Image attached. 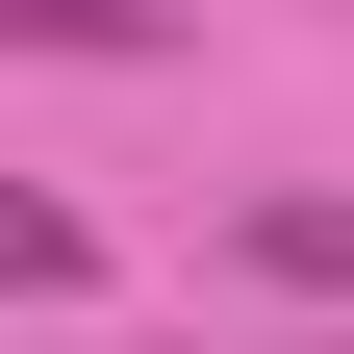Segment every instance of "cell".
I'll return each mask as SVG.
<instances>
[{
    "instance_id": "obj_1",
    "label": "cell",
    "mask_w": 354,
    "mask_h": 354,
    "mask_svg": "<svg viewBox=\"0 0 354 354\" xmlns=\"http://www.w3.org/2000/svg\"><path fill=\"white\" fill-rule=\"evenodd\" d=\"M76 279H102V228H76L51 177H0V304H76Z\"/></svg>"
},
{
    "instance_id": "obj_2",
    "label": "cell",
    "mask_w": 354,
    "mask_h": 354,
    "mask_svg": "<svg viewBox=\"0 0 354 354\" xmlns=\"http://www.w3.org/2000/svg\"><path fill=\"white\" fill-rule=\"evenodd\" d=\"M253 279H329L354 304V203H253Z\"/></svg>"
},
{
    "instance_id": "obj_3",
    "label": "cell",
    "mask_w": 354,
    "mask_h": 354,
    "mask_svg": "<svg viewBox=\"0 0 354 354\" xmlns=\"http://www.w3.org/2000/svg\"><path fill=\"white\" fill-rule=\"evenodd\" d=\"M26 51H152V0H0Z\"/></svg>"
}]
</instances>
